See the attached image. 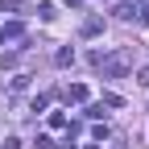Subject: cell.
Instances as JSON below:
<instances>
[{
	"mask_svg": "<svg viewBox=\"0 0 149 149\" xmlns=\"http://www.w3.org/2000/svg\"><path fill=\"white\" fill-rule=\"evenodd\" d=\"M66 100H70V104H87V87H83V83H70V87H66Z\"/></svg>",
	"mask_w": 149,
	"mask_h": 149,
	"instance_id": "7a4b0ae2",
	"label": "cell"
},
{
	"mask_svg": "<svg viewBox=\"0 0 149 149\" xmlns=\"http://www.w3.org/2000/svg\"><path fill=\"white\" fill-rule=\"evenodd\" d=\"M104 29V21H100V17H91V21H83V37H95Z\"/></svg>",
	"mask_w": 149,
	"mask_h": 149,
	"instance_id": "3957f363",
	"label": "cell"
},
{
	"mask_svg": "<svg viewBox=\"0 0 149 149\" xmlns=\"http://www.w3.org/2000/svg\"><path fill=\"white\" fill-rule=\"evenodd\" d=\"M54 62H58V66H70V62H74V50H58V54H54Z\"/></svg>",
	"mask_w": 149,
	"mask_h": 149,
	"instance_id": "277c9868",
	"label": "cell"
},
{
	"mask_svg": "<svg viewBox=\"0 0 149 149\" xmlns=\"http://www.w3.org/2000/svg\"><path fill=\"white\" fill-rule=\"evenodd\" d=\"M137 83H141V87H149V66H141V70H137Z\"/></svg>",
	"mask_w": 149,
	"mask_h": 149,
	"instance_id": "ba28073f",
	"label": "cell"
},
{
	"mask_svg": "<svg viewBox=\"0 0 149 149\" xmlns=\"http://www.w3.org/2000/svg\"><path fill=\"white\" fill-rule=\"evenodd\" d=\"M141 21H145V25H149V4H145V8H141Z\"/></svg>",
	"mask_w": 149,
	"mask_h": 149,
	"instance_id": "9c48e42d",
	"label": "cell"
},
{
	"mask_svg": "<svg viewBox=\"0 0 149 149\" xmlns=\"http://www.w3.org/2000/svg\"><path fill=\"white\" fill-rule=\"evenodd\" d=\"M37 13H42V21H54V17H58V8H54V4H42Z\"/></svg>",
	"mask_w": 149,
	"mask_h": 149,
	"instance_id": "8992f818",
	"label": "cell"
},
{
	"mask_svg": "<svg viewBox=\"0 0 149 149\" xmlns=\"http://www.w3.org/2000/svg\"><path fill=\"white\" fill-rule=\"evenodd\" d=\"M133 13H137L133 4H116V17H120V21H128V17H133Z\"/></svg>",
	"mask_w": 149,
	"mask_h": 149,
	"instance_id": "52a82bcc",
	"label": "cell"
},
{
	"mask_svg": "<svg viewBox=\"0 0 149 149\" xmlns=\"http://www.w3.org/2000/svg\"><path fill=\"white\" fill-rule=\"evenodd\" d=\"M66 4H70V8H79V4H83V0H66Z\"/></svg>",
	"mask_w": 149,
	"mask_h": 149,
	"instance_id": "30bf717a",
	"label": "cell"
},
{
	"mask_svg": "<svg viewBox=\"0 0 149 149\" xmlns=\"http://www.w3.org/2000/svg\"><path fill=\"white\" fill-rule=\"evenodd\" d=\"M95 66L108 74V79H124L128 70H133V50H116V54H95Z\"/></svg>",
	"mask_w": 149,
	"mask_h": 149,
	"instance_id": "6da1fadb",
	"label": "cell"
},
{
	"mask_svg": "<svg viewBox=\"0 0 149 149\" xmlns=\"http://www.w3.org/2000/svg\"><path fill=\"white\" fill-rule=\"evenodd\" d=\"M0 33H4V42H8V37H21V21H8Z\"/></svg>",
	"mask_w": 149,
	"mask_h": 149,
	"instance_id": "5b68a950",
	"label": "cell"
}]
</instances>
